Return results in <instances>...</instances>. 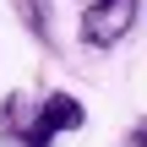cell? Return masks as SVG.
I'll use <instances>...</instances> for the list:
<instances>
[{
    "mask_svg": "<svg viewBox=\"0 0 147 147\" xmlns=\"http://www.w3.org/2000/svg\"><path fill=\"white\" fill-rule=\"evenodd\" d=\"M82 120H87V109H82L71 93H49V98L33 109V120H22V115H16V98L0 109V131H5L16 147H49L60 131H76Z\"/></svg>",
    "mask_w": 147,
    "mask_h": 147,
    "instance_id": "6da1fadb",
    "label": "cell"
},
{
    "mask_svg": "<svg viewBox=\"0 0 147 147\" xmlns=\"http://www.w3.org/2000/svg\"><path fill=\"white\" fill-rule=\"evenodd\" d=\"M142 16V0H87L82 11V44L87 49H115Z\"/></svg>",
    "mask_w": 147,
    "mask_h": 147,
    "instance_id": "7a4b0ae2",
    "label": "cell"
}]
</instances>
